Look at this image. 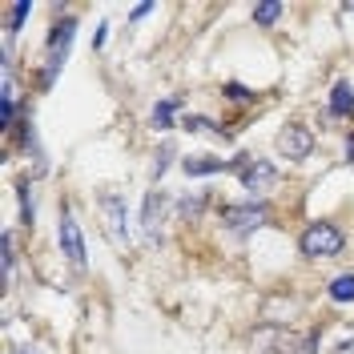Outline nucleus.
<instances>
[{
	"instance_id": "nucleus-1",
	"label": "nucleus",
	"mask_w": 354,
	"mask_h": 354,
	"mask_svg": "<svg viewBox=\"0 0 354 354\" xmlns=\"http://www.w3.org/2000/svg\"><path fill=\"white\" fill-rule=\"evenodd\" d=\"M342 245H346V238H342V230L330 225V221H314V225L302 230V238H298V250L306 258H334V254H342Z\"/></svg>"
},
{
	"instance_id": "nucleus-2",
	"label": "nucleus",
	"mask_w": 354,
	"mask_h": 354,
	"mask_svg": "<svg viewBox=\"0 0 354 354\" xmlns=\"http://www.w3.org/2000/svg\"><path fill=\"white\" fill-rule=\"evenodd\" d=\"M234 169L242 174V185L250 194H266V189H274V181H278V169L262 161V157H242V161H234Z\"/></svg>"
},
{
	"instance_id": "nucleus-3",
	"label": "nucleus",
	"mask_w": 354,
	"mask_h": 354,
	"mask_svg": "<svg viewBox=\"0 0 354 354\" xmlns=\"http://www.w3.org/2000/svg\"><path fill=\"white\" fill-rule=\"evenodd\" d=\"M221 218H225V230H234V234H250V230H258V225L270 221V209H266L262 201H258V205H230Z\"/></svg>"
},
{
	"instance_id": "nucleus-4",
	"label": "nucleus",
	"mask_w": 354,
	"mask_h": 354,
	"mask_svg": "<svg viewBox=\"0 0 354 354\" xmlns=\"http://www.w3.org/2000/svg\"><path fill=\"white\" fill-rule=\"evenodd\" d=\"M73 32H77V21H73V17L57 24V32H53V41H48V68H44V85H53L57 68L65 65V53H68V41H73Z\"/></svg>"
},
{
	"instance_id": "nucleus-5",
	"label": "nucleus",
	"mask_w": 354,
	"mask_h": 354,
	"mask_svg": "<svg viewBox=\"0 0 354 354\" xmlns=\"http://www.w3.org/2000/svg\"><path fill=\"white\" fill-rule=\"evenodd\" d=\"M57 238H61V254H65L73 266H85V238H81V225L73 214H61V225H57Z\"/></svg>"
},
{
	"instance_id": "nucleus-6",
	"label": "nucleus",
	"mask_w": 354,
	"mask_h": 354,
	"mask_svg": "<svg viewBox=\"0 0 354 354\" xmlns=\"http://www.w3.org/2000/svg\"><path fill=\"white\" fill-rule=\"evenodd\" d=\"M278 149H282V157H290V161H302V157H310V149H314V133H310L306 125H286V129L278 133Z\"/></svg>"
},
{
	"instance_id": "nucleus-7",
	"label": "nucleus",
	"mask_w": 354,
	"mask_h": 354,
	"mask_svg": "<svg viewBox=\"0 0 354 354\" xmlns=\"http://www.w3.org/2000/svg\"><path fill=\"white\" fill-rule=\"evenodd\" d=\"M101 209H105V230H109V238L121 245L125 242V201L117 198V194H105V198H101Z\"/></svg>"
},
{
	"instance_id": "nucleus-8",
	"label": "nucleus",
	"mask_w": 354,
	"mask_h": 354,
	"mask_svg": "<svg viewBox=\"0 0 354 354\" xmlns=\"http://www.w3.org/2000/svg\"><path fill=\"white\" fill-rule=\"evenodd\" d=\"M181 169L189 177H205V174H218V169H234V161H225V157H185Z\"/></svg>"
},
{
	"instance_id": "nucleus-9",
	"label": "nucleus",
	"mask_w": 354,
	"mask_h": 354,
	"mask_svg": "<svg viewBox=\"0 0 354 354\" xmlns=\"http://www.w3.org/2000/svg\"><path fill=\"white\" fill-rule=\"evenodd\" d=\"M330 113H334V117H346V113H354V85H351V81H338V85H334Z\"/></svg>"
},
{
	"instance_id": "nucleus-10",
	"label": "nucleus",
	"mask_w": 354,
	"mask_h": 354,
	"mask_svg": "<svg viewBox=\"0 0 354 354\" xmlns=\"http://www.w3.org/2000/svg\"><path fill=\"white\" fill-rule=\"evenodd\" d=\"M12 117H17V81H12V73L4 68V129L12 125Z\"/></svg>"
},
{
	"instance_id": "nucleus-11",
	"label": "nucleus",
	"mask_w": 354,
	"mask_h": 354,
	"mask_svg": "<svg viewBox=\"0 0 354 354\" xmlns=\"http://www.w3.org/2000/svg\"><path fill=\"white\" fill-rule=\"evenodd\" d=\"M330 298L334 302H354V274H338V278H334Z\"/></svg>"
},
{
	"instance_id": "nucleus-12",
	"label": "nucleus",
	"mask_w": 354,
	"mask_h": 354,
	"mask_svg": "<svg viewBox=\"0 0 354 354\" xmlns=\"http://www.w3.org/2000/svg\"><path fill=\"white\" fill-rule=\"evenodd\" d=\"M4 12H8V24H4V28H8V32H17V28L24 24V17L32 12V4H28V0H17V4H8Z\"/></svg>"
},
{
	"instance_id": "nucleus-13",
	"label": "nucleus",
	"mask_w": 354,
	"mask_h": 354,
	"mask_svg": "<svg viewBox=\"0 0 354 354\" xmlns=\"http://www.w3.org/2000/svg\"><path fill=\"white\" fill-rule=\"evenodd\" d=\"M174 113H177V101H161L153 109V129H174Z\"/></svg>"
},
{
	"instance_id": "nucleus-14",
	"label": "nucleus",
	"mask_w": 354,
	"mask_h": 354,
	"mask_svg": "<svg viewBox=\"0 0 354 354\" xmlns=\"http://www.w3.org/2000/svg\"><path fill=\"white\" fill-rule=\"evenodd\" d=\"M278 17H282V4H258V8H254V21L266 24V28L278 21Z\"/></svg>"
},
{
	"instance_id": "nucleus-15",
	"label": "nucleus",
	"mask_w": 354,
	"mask_h": 354,
	"mask_svg": "<svg viewBox=\"0 0 354 354\" xmlns=\"http://www.w3.org/2000/svg\"><path fill=\"white\" fill-rule=\"evenodd\" d=\"M169 157H174V145H165V149L157 153V161H153V174H157V177L165 174V165H169Z\"/></svg>"
},
{
	"instance_id": "nucleus-16",
	"label": "nucleus",
	"mask_w": 354,
	"mask_h": 354,
	"mask_svg": "<svg viewBox=\"0 0 354 354\" xmlns=\"http://www.w3.org/2000/svg\"><path fill=\"white\" fill-rule=\"evenodd\" d=\"M225 97H230V101H250L254 93H250V88H242V85H225Z\"/></svg>"
},
{
	"instance_id": "nucleus-17",
	"label": "nucleus",
	"mask_w": 354,
	"mask_h": 354,
	"mask_svg": "<svg viewBox=\"0 0 354 354\" xmlns=\"http://www.w3.org/2000/svg\"><path fill=\"white\" fill-rule=\"evenodd\" d=\"M290 354H318V351H314V334H310V338H302V342H298Z\"/></svg>"
},
{
	"instance_id": "nucleus-18",
	"label": "nucleus",
	"mask_w": 354,
	"mask_h": 354,
	"mask_svg": "<svg viewBox=\"0 0 354 354\" xmlns=\"http://www.w3.org/2000/svg\"><path fill=\"white\" fill-rule=\"evenodd\" d=\"M17 354H37V351H17Z\"/></svg>"
}]
</instances>
